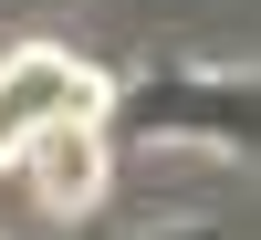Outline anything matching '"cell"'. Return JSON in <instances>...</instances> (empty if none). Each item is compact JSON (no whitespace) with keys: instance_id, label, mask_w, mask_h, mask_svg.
Masks as SVG:
<instances>
[{"instance_id":"obj_2","label":"cell","mask_w":261,"mask_h":240,"mask_svg":"<svg viewBox=\"0 0 261 240\" xmlns=\"http://www.w3.org/2000/svg\"><path fill=\"white\" fill-rule=\"evenodd\" d=\"M105 94H115V84L84 52H63V42L0 52V167H21L42 136H63V125H105Z\"/></svg>"},{"instance_id":"obj_3","label":"cell","mask_w":261,"mask_h":240,"mask_svg":"<svg viewBox=\"0 0 261 240\" xmlns=\"http://www.w3.org/2000/svg\"><path fill=\"white\" fill-rule=\"evenodd\" d=\"M105 167H115V146H105V125H63V136H42L32 157H21V178H32V199L42 209H94L105 199Z\"/></svg>"},{"instance_id":"obj_1","label":"cell","mask_w":261,"mask_h":240,"mask_svg":"<svg viewBox=\"0 0 261 240\" xmlns=\"http://www.w3.org/2000/svg\"><path fill=\"white\" fill-rule=\"evenodd\" d=\"M105 146H209L261 157V73H157L105 94Z\"/></svg>"}]
</instances>
